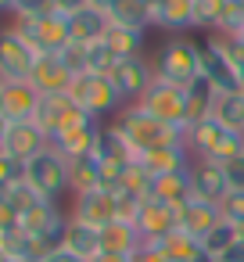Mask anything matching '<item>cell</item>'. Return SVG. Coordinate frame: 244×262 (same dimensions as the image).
<instances>
[{
	"instance_id": "1",
	"label": "cell",
	"mask_w": 244,
	"mask_h": 262,
	"mask_svg": "<svg viewBox=\"0 0 244 262\" xmlns=\"http://www.w3.org/2000/svg\"><path fill=\"white\" fill-rule=\"evenodd\" d=\"M112 122L126 137V144L133 147V155H144V151H154V147H169V144H187V129L154 119L140 104H126Z\"/></svg>"
},
{
	"instance_id": "2",
	"label": "cell",
	"mask_w": 244,
	"mask_h": 262,
	"mask_svg": "<svg viewBox=\"0 0 244 262\" xmlns=\"http://www.w3.org/2000/svg\"><path fill=\"white\" fill-rule=\"evenodd\" d=\"M187 151L194 158H205V162H230L233 155L244 151V133L237 129H226L219 119H201L194 126H187Z\"/></svg>"
},
{
	"instance_id": "3",
	"label": "cell",
	"mask_w": 244,
	"mask_h": 262,
	"mask_svg": "<svg viewBox=\"0 0 244 262\" xmlns=\"http://www.w3.org/2000/svg\"><path fill=\"white\" fill-rule=\"evenodd\" d=\"M154 76L187 90L194 79H201V43H194L187 36L165 40L154 54Z\"/></svg>"
},
{
	"instance_id": "4",
	"label": "cell",
	"mask_w": 244,
	"mask_h": 262,
	"mask_svg": "<svg viewBox=\"0 0 244 262\" xmlns=\"http://www.w3.org/2000/svg\"><path fill=\"white\" fill-rule=\"evenodd\" d=\"M8 29H15L36 54H58V51H65L72 43V15H65V11H51L43 18L15 15V22Z\"/></svg>"
},
{
	"instance_id": "5",
	"label": "cell",
	"mask_w": 244,
	"mask_h": 262,
	"mask_svg": "<svg viewBox=\"0 0 244 262\" xmlns=\"http://www.w3.org/2000/svg\"><path fill=\"white\" fill-rule=\"evenodd\" d=\"M26 183L43 201H58L65 190H72V162L61 151L47 147V151H40L36 158L26 162Z\"/></svg>"
},
{
	"instance_id": "6",
	"label": "cell",
	"mask_w": 244,
	"mask_h": 262,
	"mask_svg": "<svg viewBox=\"0 0 244 262\" xmlns=\"http://www.w3.org/2000/svg\"><path fill=\"white\" fill-rule=\"evenodd\" d=\"M101 129H104V122H101V119H94L90 112H83V108L76 104V108H72V115L54 129L51 147H54V151H61L69 162H76V158H83V155H94Z\"/></svg>"
},
{
	"instance_id": "7",
	"label": "cell",
	"mask_w": 244,
	"mask_h": 262,
	"mask_svg": "<svg viewBox=\"0 0 244 262\" xmlns=\"http://www.w3.org/2000/svg\"><path fill=\"white\" fill-rule=\"evenodd\" d=\"M69 97L83 108V112H90L94 119H115L122 108H126V101L119 97V90H115V83L108 79V76H94V72H83V76H76L72 79V86H69Z\"/></svg>"
},
{
	"instance_id": "8",
	"label": "cell",
	"mask_w": 244,
	"mask_h": 262,
	"mask_svg": "<svg viewBox=\"0 0 244 262\" xmlns=\"http://www.w3.org/2000/svg\"><path fill=\"white\" fill-rule=\"evenodd\" d=\"M137 104H140L144 112H151L154 119L187 129V90H180V86H172V83H165V79L154 76V83L147 86V94H144Z\"/></svg>"
},
{
	"instance_id": "9",
	"label": "cell",
	"mask_w": 244,
	"mask_h": 262,
	"mask_svg": "<svg viewBox=\"0 0 244 262\" xmlns=\"http://www.w3.org/2000/svg\"><path fill=\"white\" fill-rule=\"evenodd\" d=\"M36 58L40 54L15 29H0V83H26Z\"/></svg>"
},
{
	"instance_id": "10",
	"label": "cell",
	"mask_w": 244,
	"mask_h": 262,
	"mask_svg": "<svg viewBox=\"0 0 244 262\" xmlns=\"http://www.w3.org/2000/svg\"><path fill=\"white\" fill-rule=\"evenodd\" d=\"M108 79L115 83V90H119V97H122L126 104H137V101L147 94V86L154 83V65L144 61V58H122V61L112 69Z\"/></svg>"
},
{
	"instance_id": "11",
	"label": "cell",
	"mask_w": 244,
	"mask_h": 262,
	"mask_svg": "<svg viewBox=\"0 0 244 262\" xmlns=\"http://www.w3.org/2000/svg\"><path fill=\"white\" fill-rule=\"evenodd\" d=\"M137 230H140L144 244L162 241V237H169L172 230H180V212H176L172 205L158 201V198H147V201L140 205V212H137Z\"/></svg>"
},
{
	"instance_id": "12",
	"label": "cell",
	"mask_w": 244,
	"mask_h": 262,
	"mask_svg": "<svg viewBox=\"0 0 244 262\" xmlns=\"http://www.w3.org/2000/svg\"><path fill=\"white\" fill-rule=\"evenodd\" d=\"M51 147V137L29 119V122H11L8 126V137H4V155H11V158H18L22 165L29 162V158H36L40 151H47Z\"/></svg>"
},
{
	"instance_id": "13",
	"label": "cell",
	"mask_w": 244,
	"mask_h": 262,
	"mask_svg": "<svg viewBox=\"0 0 244 262\" xmlns=\"http://www.w3.org/2000/svg\"><path fill=\"white\" fill-rule=\"evenodd\" d=\"M36 108H40V90L29 79L0 86V115L8 122H29V119H36Z\"/></svg>"
},
{
	"instance_id": "14",
	"label": "cell",
	"mask_w": 244,
	"mask_h": 262,
	"mask_svg": "<svg viewBox=\"0 0 244 262\" xmlns=\"http://www.w3.org/2000/svg\"><path fill=\"white\" fill-rule=\"evenodd\" d=\"M72 219H79V223H90V226L104 230L108 223H115V219H119L115 194H108V190H86V194H76Z\"/></svg>"
},
{
	"instance_id": "15",
	"label": "cell",
	"mask_w": 244,
	"mask_h": 262,
	"mask_svg": "<svg viewBox=\"0 0 244 262\" xmlns=\"http://www.w3.org/2000/svg\"><path fill=\"white\" fill-rule=\"evenodd\" d=\"M201 76H205L219 94L244 90V86H240V79H237V72H233V65L223 58V51H219L212 40H205V43H201Z\"/></svg>"
},
{
	"instance_id": "16",
	"label": "cell",
	"mask_w": 244,
	"mask_h": 262,
	"mask_svg": "<svg viewBox=\"0 0 244 262\" xmlns=\"http://www.w3.org/2000/svg\"><path fill=\"white\" fill-rule=\"evenodd\" d=\"M72 79H76V76L65 69V61H61L58 54H40L36 65H33V72H29V83H33L40 94H69Z\"/></svg>"
},
{
	"instance_id": "17",
	"label": "cell",
	"mask_w": 244,
	"mask_h": 262,
	"mask_svg": "<svg viewBox=\"0 0 244 262\" xmlns=\"http://www.w3.org/2000/svg\"><path fill=\"white\" fill-rule=\"evenodd\" d=\"M190 180H194V194H197L201 201L223 205V198L230 194V183H226V172H223L219 162L194 158V165H190Z\"/></svg>"
},
{
	"instance_id": "18",
	"label": "cell",
	"mask_w": 244,
	"mask_h": 262,
	"mask_svg": "<svg viewBox=\"0 0 244 262\" xmlns=\"http://www.w3.org/2000/svg\"><path fill=\"white\" fill-rule=\"evenodd\" d=\"M176 212H180V230H187V233L197 237V241H201L215 223H223V208L212 205V201H201L197 194H194L190 201H183Z\"/></svg>"
},
{
	"instance_id": "19",
	"label": "cell",
	"mask_w": 244,
	"mask_h": 262,
	"mask_svg": "<svg viewBox=\"0 0 244 262\" xmlns=\"http://www.w3.org/2000/svg\"><path fill=\"white\" fill-rule=\"evenodd\" d=\"M144 248V237L137 230V223H126V219H115L101 230V255H122V258H133L137 251Z\"/></svg>"
},
{
	"instance_id": "20",
	"label": "cell",
	"mask_w": 244,
	"mask_h": 262,
	"mask_svg": "<svg viewBox=\"0 0 244 262\" xmlns=\"http://www.w3.org/2000/svg\"><path fill=\"white\" fill-rule=\"evenodd\" d=\"M137 162L151 172V176H165V172H180L194 165V155L187 151V144H169V147H154L137 155Z\"/></svg>"
},
{
	"instance_id": "21",
	"label": "cell",
	"mask_w": 244,
	"mask_h": 262,
	"mask_svg": "<svg viewBox=\"0 0 244 262\" xmlns=\"http://www.w3.org/2000/svg\"><path fill=\"white\" fill-rule=\"evenodd\" d=\"M151 26L165 33L194 29V0H154L151 4Z\"/></svg>"
},
{
	"instance_id": "22",
	"label": "cell",
	"mask_w": 244,
	"mask_h": 262,
	"mask_svg": "<svg viewBox=\"0 0 244 262\" xmlns=\"http://www.w3.org/2000/svg\"><path fill=\"white\" fill-rule=\"evenodd\" d=\"M61 248L72 251V255H79V258H86V262H94V258H101V230L69 215V226H65V237H61Z\"/></svg>"
},
{
	"instance_id": "23",
	"label": "cell",
	"mask_w": 244,
	"mask_h": 262,
	"mask_svg": "<svg viewBox=\"0 0 244 262\" xmlns=\"http://www.w3.org/2000/svg\"><path fill=\"white\" fill-rule=\"evenodd\" d=\"M151 198L180 208L183 201L194 198V180H190V169H180V172H165V176H154V190Z\"/></svg>"
},
{
	"instance_id": "24",
	"label": "cell",
	"mask_w": 244,
	"mask_h": 262,
	"mask_svg": "<svg viewBox=\"0 0 244 262\" xmlns=\"http://www.w3.org/2000/svg\"><path fill=\"white\" fill-rule=\"evenodd\" d=\"M72 108H76V101L69 97V94H40V108H36V126L47 133V137H54V129L72 115Z\"/></svg>"
},
{
	"instance_id": "25",
	"label": "cell",
	"mask_w": 244,
	"mask_h": 262,
	"mask_svg": "<svg viewBox=\"0 0 244 262\" xmlns=\"http://www.w3.org/2000/svg\"><path fill=\"white\" fill-rule=\"evenodd\" d=\"M108 26H112V22H108L104 11H97V8H83V11L72 15V43H83V47L101 43L104 33H108Z\"/></svg>"
},
{
	"instance_id": "26",
	"label": "cell",
	"mask_w": 244,
	"mask_h": 262,
	"mask_svg": "<svg viewBox=\"0 0 244 262\" xmlns=\"http://www.w3.org/2000/svg\"><path fill=\"white\" fill-rule=\"evenodd\" d=\"M215 97H219V90L201 76V79H194L190 86H187V126H194V122H201V119H208L212 115V108H215Z\"/></svg>"
},
{
	"instance_id": "27",
	"label": "cell",
	"mask_w": 244,
	"mask_h": 262,
	"mask_svg": "<svg viewBox=\"0 0 244 262\" xmlns=\"http://www.w3.org/2000/svg\"><path fill=\"white\" fill-rule=\"evenodd\" d=\"M108 22L126 26V29H147L151 26V4L147 0H115L108 8Z\"/></svg>"
},
{
	"instance_id": "28",
	"label": "cell",
	"mask_w": 244,
	"mask_h": 262,
	"mask_svg": "<svg viewBox=\"0 0 244 262\" xmlns=\"http://www.w3.org/2000/svg\"><path fill=\"white\" fill-rule=\"evenodd\" d=\"M94 155H97L101 162H137L133 147H129V144H126V137H122V133L115 129V122L101 129V137H97V147H94Z\"/></svg>"
},
{
	"instance_id": "29",
	"label": "cell",
	"mask_w": 244,
	"mask_h": 262,
	"mask_svg": "<svg viewBox=\"0 0 244 262\" xmlns=\"http://www.w3.org/2000/svg\"><path fill=\"white\" fill-rule=\"evenodd\" d=\"M104 43L115 51V58H140L144 51V29H126V26H108Z\"/></svg>"
},
{
	"instance_id": "30",
	"label": "cell",
	"mask_w": 244,
	"mask_h": 262,
	"mask_svg": "<svg viewBox=\"0 0 244 262\" xmlns=\"http://www.w3.org/2000/svg\"><path fill=\"white\" fill-rule=\"evenodd\" d=\"M212 119H219L226 129L244 133V90L219 94V97H215V108H212Z\"/></svg>"
},
{
	"instance_id": "31",
	"label": "cell",
	"mask_w": 244,
	"mask_h": 262,
	"mask_svg": "<svg viewBox=\"0 0 244 262\" xmlns=\"http://www.w3.org/2000/svg\"><path fill=\"white\" fill-rule=\"evenodd\" d=\"M86 190H101V158L97 155H83L72 162V194H86Z\"/></svg>"
},
{
	"instance_id": "32",
	"label": "cell",
	"mask_w": 244,
	"mask_h": 262,
	"mask_svg": "<svg viewBox=\"0 0 244 262\" xmlns=\"http://www.w3.org/2000/svg\"><path fill=\"white\" fill-rule=\"evenodd\" d=\"M237 241H240L237 226L223 219V223H215V226H212V230H208V233L201 237V248H205V255H208V258L215 262V258H219L223 251H230V248H233Z\"/></svg>"
},
{
	"instance_id": "33",
	"label": "cell",
	"mask_w": 244,
	"mask_h": 262,
	"mask_svg": "<svg viewBox=\"0 0 244 262\" xmlns=\"http://www.w3.org/2000/svg\"><path fill=\"white\" fill-rule=\"evenodd\" d=\"M226 11V0H194V29H219V18Z\"/></svg>"
},
{
	"instance_id": "34",
	"label": "cell",
	"mask_w": 244,
	"mask_h": 262,
	"mask_svg": "<svg viewBox=\"0 0 244 262\" xmlns=\"http://www.w3.org/2000/svg\"><path fill=\"white\" fill-rule=\"evenodd\" d=\"M115 65H119V58H115V51H112L104 40L86 47V72H94V76H112Z\"/></svg>"
},
{
	"instance_id": "35",
	"label": "cell",
	"mask_w": 244,
	"mask_h": 262,
	"mask_svg": "<svg viewBox=\"0 0 244 262\" xmlns=\"http://www.w3.org/2000/svg\"><path fill=\"white\" fill-rule=\"evenodd\" d=\"M4 198L11 201V208H15L18 215H22V212H29V208H33L36 201H43V198H40V194H36V190H33V187H29L26 180H18V183H15V187H11V190H8Z\"/></svg>"
},
{
	"instance_id": "36",
	"label": "cell",
	"mask_w": 244,
	"mask_h": 262,
	"mask_svg": "<svg viewBox=\"0 0 244 262\" xmlns=\"http://www.w3.org/2000/svg\"><path fill=\"white\" fill-rule=\"evenodd\" d=\"M58 58L65 61V69H69L72 76H83V72H86V47H83V43H69L65 51H58Z\"/></svg>"
},
{
	"instance_id": "37",
	"label": "cell",
	"mask_w": 244,
	"mask_h": 262,
	"mask_svg": "<svg viewBox=\"0 0 244 262\" xmlns=\"http://www.w3.org/2000/svg\"><path fill=\"white\" fill-rule=\"evenodd\" d=\"M219 208H223V219H226V223H233V226L244 223V190H230Z\"/></svg>"
},
{
	"instance_id": "38",
	"label": "cell",
	"mask_w": 244,
	"mask_h": 262,
	"mask_svg": "<svg viewBox=\"0 0 244 262\" xmlns=\"http://www.w3.org/2000/svg\"><path fill=\"white\" fill-rule=\"evenodd\" d=\"M51 11H58L54 0H18V8H15V15H22V18H43Z\"/></svg>"
},
{
	"instance_id": "39",
	"label": "cell",
	"mask_w": 244,
	"mask_h": 262,
	"mask_svg": "<svg viewBox=\"0 0 244 262\" xmlns=\"http://www.w3.org/2000/svg\"><path fill=\"white\" fill-rule=\"evenodd\" d=\"M223 172H226L230 190H244V151H240V155H233L230 162H223Z\"/></svg>"
},
{
	"instance_id": "40",
	"label": "cell",
	"mask_w": 244,
	"mask_h": 262,
	"mask_svg": "<svg viewBox=\"0 0 244 262\" xmlns=\"http://www.w3.org/2000/svg\"><path fill=\"white\" fill-rule=\"evenodd\" d=\"M18 212L11 208V201L8 198H0V233H11V230H18Z\"/></svg>"
},
{
	"instance_id": "41",
	"label": "cell",
	"mask_w": 244,
	"mask_h": 262,
	"mask_svg": "<svg viewBox=\"0 0 244 262\" xmlns=\"http://www.w3.org/2000/svg\"><path fill=\"white\" fill-rule=\"evenodd\" d=\"M129 262H169V258L158 251V244H144V248H140V251H137Z\"/></svg>"
},
{
	"instance_id": "42",
	"label": "cell",
	"mask_w": 244,
	"mask_h": 262,
	"mask_svg": "<svg viewBox=\"0 0 244 262\" xmlns=\"http://www.w3.org/2000/svg\"><path fill=\"white\" fill-rule=\"evenodd\" d=\"M215 262H244V241H237V244H233L230 251H223Z\"/></svg>"
},
{
	"instance_id": "43",
	"label": "cell",
	"mask_w": 244,
	"mask_h": 262,
	"mask_svg": "<svg viewBox=\"0 0 244 262\" xmlns=\"http://www.w3.org/2000/svg\"><path fill=\"white\" fill-rule=\"evenodd\" d=\"M43 262H86V258H79V255H72V251H65V248H54Z\"/></svg>"
},
{
	"instance_id": "44",
	"label": "cell",
	"mask_w": 244,
	"mask_h": 262,
	"mask_svg": "<svg viewBox=\"0 0 244 262\" xmlns=\"http://www.w3.org/2000/svg\"><path fill=\"white\" fill-rule=\"evenodd\" d=\"M54 4H58V11L76 15V11H83V8H86V0H54Z\"/></svg>"
},
{
	"instance_id": "45",
	"label": "cell",
	"mask_w": 244,
	"mask_h": 262,
	"mask_svg": "<svg viewBox=\"0 0 244 262\" xmlns=\"http://www.w3.org/2000/svg\"><path fill=\"white\" fill-rule=\"evenodd\" d=\"M112 4H115V0H86V8H97V11H104V15H108Z\"/></svg>"
},
{
	"instance_id": "46",
	"label": "cell",
	"mask_w": 244,
	"mask_h": 262,
	"mask_svg": "<svg viewBox=\"0 0 244 262\" xmlns=\"http://www.w3.org/2000/svg\"><path fill=\"white\" fill-rule=\"evenodd\" d=\"M18 8V0H0V15H15Z\"/></svg>"
},
{
	"instance_id": "47",
	"label": "cell",
	"mask_w": 244,
	"mask_h": 262,
	"mask_svg": "<svg viewBox=\"0 0 244 262\" xmlns=\"http://www.w3.org/2000/svg\"><path fill=\"white\" fill-rule=\"evenodd\" d=\"M8 126H11V122H8L4 115H0V147H4V137H8Z\"/></svg>"
},
{
	"instance_id": "48",
	"label": "cell",
	"mask_w": 244,
	"mask_h": 262,
	"mask_svg": "<svg viewBox=\"0 0 244 262\" xmlns=\"http://www.w3.org/2000/svg\"><path fill=\"white\" fill-rule=\"evenodd\" d=\"M94 262H129V258H122V255H101V258H94Z\"/></svg>"
},
{
	"instance_id": "49",
	"label": "cell",
	"mask_w": 244,
	"mask_h": 262,
	"mask_svg": "<svg viewBox=\"0 0 244 262\" xmlns=\"http://www.w3.org/2000/svg\"><path fill=\"white\" fill-rule=\"evenodd\" d=\"M233 40H237V43H240V47H244V29H240V33H237V36H233Z\"/></svg>"
},
{
	"instance_id": "50",
	"label": "cell",
	"mask_w": 244,
	"mask_h": 262,
	"mask_svg": "<svg viewBox=\"0 0 244 262\" xmlns=\"http://www.w3.org/2000/svg\"><path fill=\"white\" fill-rule=\"evenodd\" d=\"M0 262H8V255H4V251H0Z\"/></svg>"
},
{
	"instance_id": "51",
	"label": "cell",
	"mask_w": 244,
	"mask_h": 262,
	"mask_svg": "<svg viewBox=\"0 0 244 262\" xmlns=\"http://www.w3.org/2000/svg\"><path fill=\"white\" fill-rule=\"evenodd\" d=\"M8 262H15V258H8Z\"/></svg>"
},
{
	"instance_id": "52",
	"label": "cell",
	"mask_w": 244,
	"mask_h": 262,
	"mask_svg": "<svg viewBox=\"0 0 244 262\" xmlns=\"http://www.w3.org/2000/svg\"><path fill=\"white\" fill-rule=\"evenodd\" d=\"M240 4H244V0H240Z\"/></svg>"
},
{
	"instance_id": "53",
	"label": "cell",
	"mask_w": 244,
	"mask_h": 262,
	"mask_svg": "<svg viewBox=\"0 0 244 262\" xmlns=\"http://www.w3.org/2000/svg\"><path fill=\"white\" fill-rule=\"evenodd\" d=\"M0 86H4V83H0Z\"/></svg>"
}]
</instances>
